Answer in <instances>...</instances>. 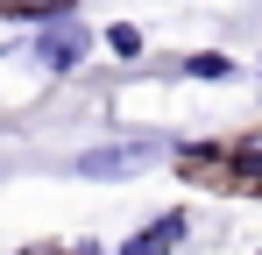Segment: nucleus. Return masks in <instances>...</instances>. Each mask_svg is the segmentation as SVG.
<instances>
[{"instance_id": "20e7f679", "label": "nucleus", "mask_w": 262, "mask_h": 255, "mask_svg": "<svg viewBox=\"0 0 262 255\" xmlns=\"http://www.w3.org/2000/svg\"><path fill=\"white\" fill-rule=\"evenodd\" d=\"M177 71H184V78H234V64H227L220 50H191V57L177 64Z\"/></svg>"}, {"instance_id": "7ed1b4c3", "label": "nucleus", "mask_w": 262, "mask_h": 255, "mask_svg": "<svg viewBox=\"0 0 262 255\" xmlns=\"http://www.w3.org/2000/svg\"><path fill=\"white\" fill-rule=\"evenodd\" d=\"M78 57H85V29H50V36H36V64H43V71H78Z\"/></svg>"}, {"instance_id": "39448f33", "label": "nucleus", "mask_w": 262, "mask_h": 255, "mask_svg": "<svg viewBox=\"0 0 262 255\" xmlns=\"http://www.w3.org/2000/svg\"><path fill=\"white\" fill-rule=\"evenodd\" d=\"M106 50H114V57H142V36H135L128 22H114V29H106Z\"/></svg>"}, {"instance_id": "f03ea898", "label": "nucleus", "mask_w": 262, "mask_h": 255, "mask_svg": "<svg viewBox=\"0 0 262 255\" xmlns=\"http://www.w3.org/2000/svg\"><path fill=\"white\" fill-rule=\"evenodd\" d=\"M184 227H191L184 213H163V220H149L142 234H128V241H121V248H114V255H170V248H177V234H184Z\"/></svg>"}, {"instance_id": "f257e3e1", "label": "nucleus", "mask_w": 262, "mask_h": 255, "mask_svg": "<svg viewBox=\"0 0 262 255\" xmlns=\"http://www.w3.org/2000/svg\"><path fill=\"white\" fill-rule=\"evenodd\" d=\"M156 156H163L156 135H142V142H106V149H85V156H78V177H128V170L156 163Z\"/></svg>"}, {"instance_id": "0eeeda50", "label": "nucleus", "mask_w": 262, "mask_h": 255, "mask_svg": "<svg viewBox=\"0 0 262 255\" xmlns=\"http://www.w3.org/2000/svg\"><path fill=\"white\" fill-rule=\"evenodd\" d=\"M241 170H248V177L262 184V149H241Z\"/></svg>"}, {"instance_id": "423d86ee", "label": "nucleus", "mask_w": 262, "mask_h": 255, "mask_svg": "<svg viewBox=\"0 0 262 255\" xmlns=\"http://www.w3.org/2000/svg\"><path fill=\"white\" fill-rule=\"evenodd\" d=\"M64 7H78V0H7V14H36V22L43 14H64Z\"/></svg>"}]
</instances>
